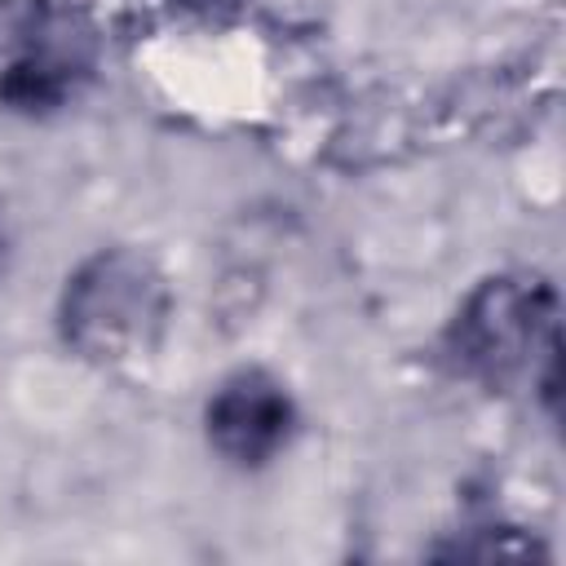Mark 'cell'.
<instances>
[{
    "label": "cell",
    "mask_w": 566,
    "mask_h": 566,
    "mask_svg": "<svg viewBox=\"0 0 566 566\" xmlns=\"http://www.w3.org/2000/svg\"><path fill=\"white\" fill-rule=\"evenodd\" d=\"M168 318L164 274L124 248L84 261L62 292V340L93 363H128L146 354Z\"/></svg>",
    "instance_id": "6da1fadb"
},
{
    "label": "cell",
    "mask_w": 566,
    "mask_h": 566,
    "mask_svg": "<svg viewBox=\"0 0 566 566\" xmlns=\"http://www.w3.org/2000/svg\"><path fill=\"white\" fill-rule=\"evenodd\" d=\"M553 314L557 301L544 279H486L447 327V358L455 363V371L482 385H504L522 376L535 358L557 354Z\"/></svg>",
    "instance_id": "7a4b0ae2"
},
{
    "label": "cell",
    "mask_w": 566,
    "mask_h": 566,
    "mask_svg": "<svg viewBox=\"0 0 566 566\" xmlns=\"http://www.w3.org/2000/svg\"><path fill=\"white\" fill-rule=\"evenodd\" d=\"M93 31L66 4H22L0 40V102L13 111H53L93 75Z\"/></svg>",
    "instance_id": "3957f363"
},
{
    "label": "cell",
    "mask_w": 566,
    "mask_h": 566,
    "mask_svg": "<svg viewBox=\"0 0 566 566\" xmlns=\"http://www.w3.org/2000/svg\"><path fill=\"white\" fill-rule=\"evenodd\" d=\"M208 442L243 464V469H256L265 460L279 455V447L287 442L292 433V398L287 389L265 376V371H234L208 402Z\"/></svg>",
    "instance_id": "277c9868"
},
{
    "label": "cell",
    "mask_w": 566,
    "mask_h": 566,
    "mask_svg": "<svg viewBox=\"0 0 566 566\" xmlns=\"http://www.w3.org/2000/svg\"><path fill=\"white\" fill-rule=\"evenodd\" d=\"M186 4H199V0H186Z\"/></svg>",
    "instance_id": "5b68a950"
}]
</instances>
